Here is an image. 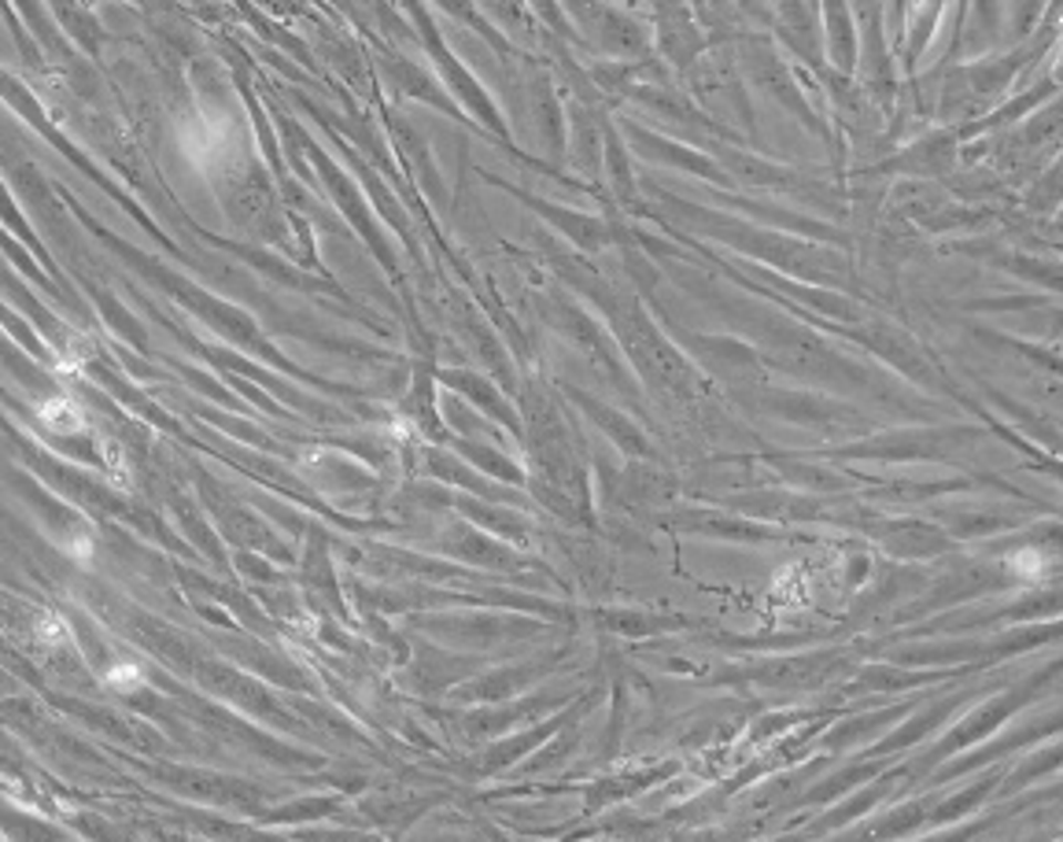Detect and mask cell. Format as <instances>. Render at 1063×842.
I'll use <instances>...</instances> for the list:
<instances>
[{"instance_id":"obj_1","label":"cell","mask_w":1063,"mask_h":842,"mask_svg":"<svg viewBox=\"0 0 1063 842\" xmlns=\"http://www.w3.org/2000/svg\"><path fill=\"white\" fill-rule=\"evenodd\" d=\"M1008 569H1012L1019 581H1038L1041 576V569H1045V562H1041V554L1038 551H1015L1012 558H1008Z\"/></svg>"}]
</instances>
